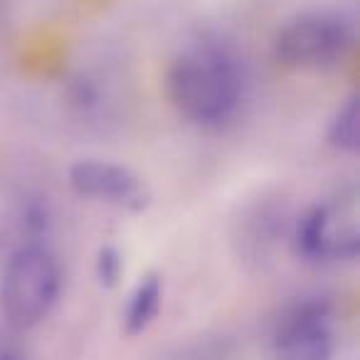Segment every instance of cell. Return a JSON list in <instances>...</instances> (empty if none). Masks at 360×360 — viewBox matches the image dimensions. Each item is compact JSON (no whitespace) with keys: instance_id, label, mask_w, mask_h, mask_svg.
<instances>
[{"instance_id":"7a4b0ae2","label":"cell","mask_w":360,"mask_h":360,"mask_svg":"<svg viewBox=\"0 0 360 360\" xmlns=\"http://www.w3.org/2000/svg\"><path fill=\"white\" fill-rule=\"evenodd\" d=\"M62 276L55 255L42 245L15 250L0 279V309L15 328L42 323L55 309Z\"/></svg>"},{"instance_id":"ba28073f","label":"cell","mask_w":360,"mask_h":360,"mask_svg":"<svg viewBox=\"0 0 360 360\" xmlns=\"http://www.w3.org/2000/svg\"><path fill=\"white\" fill-rule=\"evenodd\" d=\"M328 143L340 153H358L360 150V101L350 96L330 119Z\"/></svg>"},{"instance_id":"277c9868","label":"cell","mask_w":360,"mask_h":360,"mask_svg":"<svg viewBox=\"0 0 360 360\" xmlns=\"http://www.w3.org/2000/svg\"><path fill=\"white\" fill-rule=\"evenodd\" d=\"M353 40V25L338 13H301L276 32L274 57L291 70H321L343 60Z\"/></svg>"},{"instance_id":"5b68a950","label":"cell","mask_w":360,"mask_h":360,"mask_svg":"<svg viewBox=\"0 0 360 360\" xmlns=\"http://www.w3.org/2000/svg\"><path fill=\"white\" fill-rule=\"evenodd\" d=\"M70 186L77 195L96 202L141 212L148 207L150 191L131 168L99 158H82L70 165Z\"/></svg>"},{"instance_id":"8992f818","label":"cell","mask_w":360,"mask_h":360,"mask_svg":"<svg viewBox=\"0 0 360 360\" xmlns=\"http://www.w3.org/2000/svg\"><path fill=\"white\" fill-rule=\"evenodd\" d=\"M333 348L328 306L306 301L281 319L271 340V360H330Z\"/></svg>"},{"instance_id":"3957f363","label":"cell","mask_w":360,"mask_h":360,"mask_svg":"<svg viewBox=\"0 0 360 360\" xmlns=\"http://www.w3.org/2000/svg\"><path fill=\"white\" fill-rule=\"evenodd\" d=\"M294 250L314 264L353 262L360 252V205L355 188L335 193L296 220Z\"/></svg>"},{"instance_id":"30bf717a","label":"cell","mask_w":360,"mask_h":360,"mask_svg":"<svg viewBox=\"0 0 360 360\" xmlns=\"http://www.w3.org/2000/svg\"><path fill=\"white\" fill-rule=\"evenodd\" d=\"M0 360H20L15 353H8V350H0Z\"/></svg>"},{"instance_id":"6da1fadb","label":"cell","mask_w":360,"mask_h":360,"mask_svg":"<svg viewBox=\"0 0 360 360\" xmlns=\"http://www.w3.org/2000/svg\"><path fill=\"white\" fill-rule=\"evenodd\" d=\"M242 89L245 82L237 60L215 45L178 55L165 75V94L173 109L205 129H217L237 114Z\"/></svg>"},{"instance_id":"52a82bcc","label":"cell","mask_w":360,"mask_h":360,"mask_svg":"<svg viewBox=\"0 0 360 360\" xmlns=\"http://www.w3.org/2000/svg\"><path fill=\"white\" fill-rule=\"evenodd\" d=\"M160 299H163V281L158 274H146L134 289L129 309L124 316V328L129 335H139L148 328V323L158 314Z\"/></svg>"},{"instance_id":"9c48e42d","label":"cell","mask_w":360,"mask_h":360,"mask_svg":"<svg viewBox=\"0 0 360 360\" xmlns=\"http://www.w3.org/2000/svg\"><path fill=\"white\" fill-rule=\"evenodd\" d=\"M121 255L114 250V247H104L99 252V262H96V274H99V281L104 286H116L121 279Z\"/></svg>"}]
</instances>
